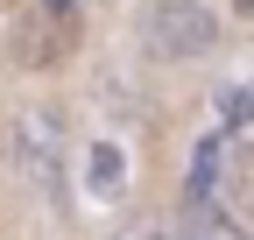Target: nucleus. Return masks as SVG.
Listing matches in <instances>:
<instances>
[{
    "label": "nucleus",
    "instance_id": "f257e3e1",
    "mask_svg": "<svg viewBox=\"0 0 254 240\" xmlns=\"http://www.w3.org/2000/svg\"><path fill=\"white\" fill-rule=\"evenodd\" d=\"M141 43H148V57H163V64H198V57L219 50V14L205 0H148Z\"/></svg>",
    "mask_w": 254,
    "mask_h": 240
},
{
    "label": "nucleus",
    "instance_id": "f03ea898",
    "mask_svg": "<svg viewBox=\"0 0 254 240\" xmlns=\"http://www.w3.org/2000/svg\"><path fill=\"white\" fill-rule=\"evenodd\" d=\"M7 148H14V170L21 184H36L43 198H64V156H71V134L50 106H21L14 127H7Z\"/></svg>",
    "mask_w": 254,
    "mask_h": 240
},
{
    "label": "nucleus",
    "instance_id": "7ed1b4c3",
    "mask_svg": "<svg viewBox=\"0 0 254 240\" xmlns=\"http://www.w3.org/2000/svg\"><path fill=\"white\" fill-rule=\"evenodd\" d=\"M226 170H233V141H198L184 170V205H205V212H226Z\"/></svg>",
    "mask_w": 254,
    "mask_h": 240
},
{
    "label": "nucleus",
    "instance_id": "20e7f679",
    "mask_svg": "<svg viewBox=\"0 0 254 240\" xmlns=\"http://www.w3.org/2000/svg\"><path fill=\"white\" fill-rule=\"evenodd\" d=\"M177 240H254L240 219H226V212H205V205H184V226H177Z\"/></svg>",
    "mask_w": 254,
    "mask_h": 240
},
{
    "label": "nucleus",
    "instance_id": "39448f33",
    "mask_svg": "<svg viewBox=\"0 0 254 240\" xmlns=\"http://www.w3.org/2000/svg\"><path fill=\"white\" fill-rule=\"evenodd\" d=\"M92 191H99V198H120V148L113 141L92 148Z\"/></svg>",
    "mask_w": 254,
    "mask_h": 240
},
{
    "label": "nucleus",
    "instance_id": "423d86ee",
    "mask_svg": "<svg viewBox=\"0 0 254 240\" xmlns=\"http://www.w3.org/2000/svg\"><path fill=\"white\" fill-rule=\"evenodd\" d=\"M127 240H177V233H127Z\"/></svg>",
    "mask_w": 254,
    "mask_h": 240
},
{
    "label": "nucleus",
    "instance_id": "0eeeda50",
    "mask_svg": "<svg viewBox=\"0 0 254 240\" xmlns=\"http://www.w3.org/2000/svg\"><path fill=\"white\" fill-rule=\"evenodd\" d=\"M240 14H254V0H240Z\"/></svg>",
    "mask_w": 254,
    "mask_h": 240
},
{
    "label": "nucleus",
    "instance_id": "6e6552de",
    "mask_svg": "<svg viewBox=\"0 0 254 240\" xmlns=\"http://www.w3.org/2000/svg\"><path fill=\"white\" fill-rule=\"evenodd\" d=\"M247 92H254V85H247Z\"/></svg>",
    "mask_w": 254,
    "mask_h": 240
}]
</instances>
